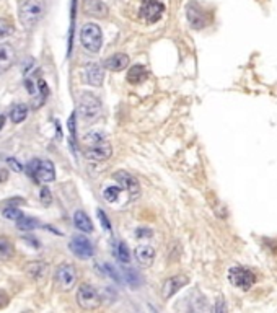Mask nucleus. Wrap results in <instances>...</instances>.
<instances>
[{
	"mask_svg": "<svg viewBox=\"0 0 277 313\" xmlns=\"http://www.w3.org/2000/svg\"><path fill=\"white\" fill-rule=\"evenodd\" d=\"M28 173L38 183H51L55 178V168L51 160L34 158L28 163Z\"/></svg>",
	"mask_w": 277,
	"mask_h": 313,
	"instance_id": "nucleus-3",
	"label": "nucleus"
},
{
	"mask_svg": "<svg viewBox=\"0 0 277 313\" xmlns=\"http://www.w3.org/2000/svg\"><path fill=\"white\" fill-rule=\"evenodd\" d=\"M77 303L80 305V308L83 310H96L101 305V297L100 292L96 290L92 284H80V287L77 289Z\"/></svg>",
	"mask_w": 277,
	"mask_h": 313,
	"instance_id": "nucleus-5",
	"label": "nucleus"
},
{
	"mask_svg": "<svg viewBox=\"0 0 277 313\" xmlns=\"http://www.w3.org/2000/svg\"><path fill=\"white\" fill-rule=\"evenodd\" d=\"M129 62H130V59L127 54L117 52L103 62V67L108 69V71H111V72H121V71H124V69H127Z\"/></svg>",
	"mask_w": 277,
	"mask_h": 313,
	"instance_id": "nucleus-17",
	"label": "nucleus"
},
{
	"mask_svg": "<svg viewBox=\"0 0 277 313\" xmlns=\"http://www.w3.org/2000/svg\"><path fill=\"white\" fill-rule=\"evenodd\" d=\"M165 13V5L158 0H145L141 5V18L145 23L154 25L158 20L163 17Z\"/></svg>",
	"mask_w": 277,
	"mask_h": 313,
	"instance_id": "nucleus-9",
	"label": "nucleus"
},
{
	"mask_svg": "<svg viewBox=\"0 0 277 313\" xmlns=\"http://www.w3.org/2000/svg\"><path fill=\"white\" fill-rule=\"evenodd\" d=\"M67 128H68V132H71V136L75 137V131H77V117H75V113H72L71 117H68Z\"/></svg>",
	"mask_w": 277,
	"mask_h": 313,
	"instance_id": "nucleus-32",
	"label": "nucleus"
},
{
	"mask_svg": "<svg viewBox=\"0 0 277 313\" xmlns=\"http://www.w3.org/2000/svg\"><path fill=\"white\" fill-rule=\"evenodd\" d=\"M7 303H9V295L5 290H0V308H5Z\"/></svg>",
	"mask_w": 277,
	"mask_h": 313,
	"instance_id": "nucleus-36",
	"label": "nucleus"
},
{
	"mask_svg": "<svg viewBox=\"0 0 277 313\" xmlns=\"http://www.w3.org/2000/svg\"><path fill=\"white\" fill-rule=\"evenodd\" d=\"M25 273L36 282H44L47 273H49V266L44 261H33L30 264H26Z\"/></svg>",
	"mask_w": 277,
	"mask_h": 313,
	"instance_id": "nucleus-16",
	"label": "nucleus"
},
{
	"mask_svg": "<svg viewBox=\"0 0 277 313\" xmlns=\"http://www.w3.org/2000/svg\"><path fill=\"white\" fill-rule=\"evenodd\" d=\"M80 41H82V46L85 47L88 52H92V54L100 52L101 44H103L101 28L96 23H85L82 26V31H80Z\"/></svg>",
	"mask_w": 277,
	"mask_h": 313,
	"instance_id": "nucleus-4",
	"label": "nucleus"
},
{
	"mask_svg": "<svg viewBox=\"0 0 277 313\" xmlns=\"http://www.w3.org/2000/svg\"><path fill=\"white\" fill-rule=\"evenodd\" d=\"M114 256H116L117 261L124 263V264H127L130 261V252H129L126 243L124 241H116L114 243Z\"/></svg>",
	"mask_w": 277,
	"mask_h": 313,
	"instance_id": "nucleus-24",
	"label": "nucleus"
},
{
	"mask_svg": "<svg viewBox=\"0 0 277 313\" xmlns=\"http://www.w3.org/2000/svg\"><path fill=\"white\" fill-rule=\"evenodd\" d=\"M149 77V72L142 64H135L130 67V71L127 72V82L132 83V85H138V83L145 82Z\"/></svg>",
	"mask_w": 277,
	"mask_h": 313,
	"instance_id": "nucleus-21",
	"label": "nucleus"
},
{
	"mask_svg": "<svg viewBox=\"0 0 277 313\" xmlns=\"http://www.w3.org/2000/svg\"><path fill=\"white\" fill-rule=\"evenodd\" d=\"M7 163H9V166H10V168H12V170H15L17 173H20V171L23 170V168H22V165H20V162H18V160L12 158V157H9V158H7Z\"/></svg>",
	"mask_w": 277,
	"mask_h": 313,
	"instance_id": "nucleus-35",
	"label": "nucleus"
},
{
	"mask_svg": "<svg viewBox=\"0 0 277 313\" xmlns=\"http://www.w3.org/2000/svg\"><path fill=\"white\" fill-rule=\"evenodd\" d=\"M124 279L132 287H138L142 284V277L135 269H124Z\"/></svg>",
	"mask_w": 277,
	"mask_h": 313,
	"instance_id": "nucleus-27",
	"label": "nucleus"
},
{
	"mask_svg": "<svg viewBox=\"0 0 277 313\" xmlns=\"http://www.w3.org/2000/svg\"><path fill=\"white\" fill-rule=\"evenodd\" d=\"M9 179V171L7 170H0V183H5Z\"/></svg>",
	"mask_w": 277,
	"mask_h": 313,
	"instance_id": "nucleus-38",
	"label": "nucleus"
},
{
	"mask_svg": "<svg viewBox=\"0 0 277 313\" xmlns=\"http://www.w3.org/2000/svg\"><path fill=\"white\" fill-rule=\"evenodd\" d=\"M188 276L184 274H178V276H173V277H168L163 286H162V297L165 298V300H168V298H171L173 295L176 294V292L179 289H183L186 284H188Z\"/></svg>",
	"mask_w": 277,
	"mask_h": 313,
	"instance_id": "nucleus-12",
	"label": "nucleus"
},
{
	"mask_svg": "<svg viewBox=\"0 0 277 313\" xmlns=\"http://www.w3.org/2000/svg\"><path fill=\"white\" fill-rule=\"evenodd\" d=\"M2 215H4L5 219L17 222V220L23 215V212H22V209H18L17 206H5V207L2 209Z\"/></svg>",
	"mask_w": 277,
	"mask_h": 313,
	"instance_id": "nucleus-28",
	"label": "nucleus"
},
{
	"mask_svg": "<svg viewBox=\"0 0 277 313\" xmlns=\"http://www.w3.org/2000/svg\"><path fill=\"white\" fill-rule=\"evenodd\" d=\"M135 235H137V238H150L152 235H154V232L150 230V228H137L135 230Z\"/></svg>",
	"mask_w": 277,
	"mask_h": 313,
	"instance_id": "nucleus-34",
	"label": "nucleus"
},
{
	"mask_svg": "<svg viewBox=\"0 0 277 313\" xmlns=\"http://www.w3.org/2000/svg\"><path fill=\"white\" fill-rule=\"evenodd\" d=\"M83 155L90 162H105L111 155H113V149L108 142L106 136L101 131H90L88 134L83 137Z\"/></svg>",
	"mask_w": 277,
	"mask_h": 313,
	"instance_id": "nucleus-1",
	"label": "nucleus"
},
{
	"mask_svg": "<svg viewBox=\"0 0 277 313\" xmlns=\"http://www.w3.org/2000/svg\"><path fill=\"white\" fill-rule=\"evenodd\" d=\"M96 215H98V219L101 222V227L105 228V230L111 232V224H109V219H108V215L101 211V209H98V212H96Z\"/></svg>",
	"mask_w": 277,
	"mask_h": 313,
	"instance_id": "nucleus-31",
	"label": "nucleus"
},
{
	"mask_svg": "<svg viewBox=\"0 0 277 313\" xmlns=\"http://www.w3.org/2000/svg\"><path fill=\"white\" fill-rule=\"evenodd\" d=\"M214 310H216V311H225V310H227L225 303H224V300H222V298H219V300H217L216 308H214Z\"/></svg>",
	"mask_w": 277,
	"mask_h": 313,
	"instance_id": "nucleus-37",
	"label": "nucleus"
},
{
	"mask_svg": "<svg viewBox=\"0 0 277 313\" xmlns=\"http://www.w3.org/2000/svg\"><path fill=\"white\" fill-rule=\"evenodd\" d=\"M228 281H230L235 287H238L241 290H249L253 287L256 277L249 269L235 266V268H232L230 271H228Z\"/></svg>",
	"mask_w": 277,
	"mask_h": 313,
	"instance_id": "nucleus-8",
	"label": "nucleus"
},
{
	"mask_svg": "<svg viewBox=\"0 0 277 313\" xmlns=\"http://www.w3.org/2000/svg\"><path fill=\"white\" fill-rule=\"evenodd\" d=\"M12 33H13V25L10 23V20L0 18V41L9 38Z\"/></svg>",
	"mask_w": 277,
	"mask_h": 313,
	"instance_id": "nucleus-29",
	"label": "nucleus"
},
{
	"mask_svg": "<svg viewBox=\"0 0 277 313\" xmlns=\"http://www.w3.org/2000/svg\"><path fill=\"white\" fill-rule=\"evenodd\" d=\"M71 252L82 260H88L95 255V248L90 240L83 235H77L71 240Z\"/></svg>",
	"mask_w": 277,
	"mask_h": 313,
	"instance_id": "nucleus-11",
	"label": "nucleus"
},
{
	"mask_svg": "<svg viewBox=\"0 0 277 313\" xmlns=\"http://www.w3.org/2000/svg\"><path fill=\"white\" fill-rule=\"evenodd\" d=\"M119 196H121V186H108L103 190V199L108 201L111 204L117 203Z\"/></svg>",
	"mask_w": 277,
	"mask_h": 313,
	"instance_id": "nucleus-26",
	"label": "nucleus"
},
{
	"mask_svg": "<svg viewBox=\"0 0 277 313\" xmlns=\"http://www.w3.org/2000/svg\"><path fill=\"white\" fill-rule=\"evenodd\" d=\"M26 116H28V106H26V104L18 103V104H15V106H12V109H10V119L15 124L23 122L26 119Z\"/></svg>",
	"mask_w": 277,
	"mask_h": 313,
	"instance_id": "nucleus-23",
	"label": "nucleus"
},
{
	"mask_svg": "<svg viewBox=\"0 0 277 313\" xmlns=\"http://www.w3.org/2000/svg\"><path fill=\"white\" fill-rule=\"evenodd\" d=\"M105 269L108 271V273H109V276L111 277H113V279L116 281V282H122L124 279H122V276L119 274V276H117V271L113 268V266H111V264H106V266H105Z\"/></svg>",
	"mask_w": 277,
	"mask_h": 313,
	"instance_id": "nucleus-33",
	"label": "nucleus"
},
{
	"mask_svg": "<svg viewBox=\"0 0 277 313\" xmlns=\"http://www.w3.org/2000/svg\"><path fill=\"white\" fill-rule=\"evenodd\" d=\"M4 124H5V116L0 114V128H4Z\"/></svg>",
	"mask_w": 277,
	"mask_h": 313,
	"instance_id": "nucleus-39",
	"label": "nucleus"
},
{
	"mask_svg": "<svg viewBox=\"0 0 277 313\" xmlns=\"http://www.w3.org/2000/svg\"><path fill=\"white\" fill-rule=\"evenodd\" d=\"M74 225L77 227V230H80L83 233L93 232V222L83 211H77L74 214Z\"/></svg>",
	"mask_w": 277,
	"mask_h": 313,
	"instance_id": "nucleus-20",
	"label": "nucleus"
},
{
	"mask_svg": "<svg viewBox=\"0 0 277 313\" xmlns=\"http://www.w3.org/2000/svg\"><path fill=\"white\" fill-rule=\"evenodd\" d=\"M85 80L92 87H101L103 80H105V67L100 66L98 62L88 64L85 67Z\"/></svg>",
	"mask_w": 277,
	"mask_h": 313,
	"instance_id": "nucleus-14",
	"label": "nucleus"
},
{
	"mask_svg": "<svg viewBox=\"0 0 277 313\" xmlns=\"http://www.w3.org/2000/svg\"><path fill=\"white\" fill-rule=\"evenodd\" d=\"M134 255H135L137 263L141 264V266H144V268L152 266V263H154V260H155V249L152 248V246H149V245L137 246Z\"/></svg>",
	"mask_w": 277,
	"mask_h": 313,
	"instance_id": "nucleus-19",
	"label": "nucleus"
},
{
	"mask_svg": "<svg viewBox=\"0 0 277 313\" xmlns=\"http://www.w3.org/2000/svg\"><path fill=\"white\" fill-rule=\"evenodd\" d=\"M13 62H15V49L10 44L2 43L0 44V74L9 71Z\"/></svg>",
	"mask_w": 277,
	"mask_h": 313,
	"instance_id": "nucleus-18",
	"label": "nucleus"
},
{
	"mask_svg": "<svg viewBox=\"0 0 277 313\" xmlns=\"http://www.w3.org/2000/svg\"><path fill=\"white\" fill-rule=\"evenodd\" d=\"M13 256H15L13 243L5 236H0V261H10Z\"/></svg>",
	"mask_w": 277,
	"mask_h": 313,
	"instance_id": "nucleus-22",
	"label": "nucleus"
},
{
	"mask_svg": "<svg viewBox=\"0 0 277 313\" xmlns=\"http://www.w3.org/2000/svg\"><path fill=\"white\" fill-rule=\"evenodd\" d=\"M79 113L85 121H95L101 114V101L92 93H83L79 98Z\"/></svg>",
	"mask_w": 277,
	"mask_h": 313,
	"instance_id": "nucleus-6",
	"label": "nucleus"
},
{
	"mask_svg": "<svg viewBox=\"0 0 277 313\" xmlns=\"http://www.w3.org/2000/svg\"><path fill=\"white\" fill-rule=\"evenodd\" d=\"M82 12L87 17L93 18H106L108 17V5L103 0H83L82 4Z\"/></svg>",
	"mask_w": 277,
	"mask_h": 313,
	"instance_id": "nucleus-13",
	"label": "nucleus"
},
{
	"mask_svg": "<svg viewBox=\"0 0 277 313\" xmlns=\"http://www.w3.org/2000/svg\"><path fill=\"white\" fill-rule=\"evenodd\" d=\"M39 225L41 224H39L38 219L26 217V215H22V217L17 220V227L20 228V230H23V232H31V230H34V228H38Z\"/></svg>",
	"mask_w": 277,
	"mask_h": 313,
	"instance_id": "nucleus-25",
	"label": "nucleus"
},
{
	"mask_svg": "<svg viewBox=\"0 0 277 313\" xmlns=\"http://www.w3.org/2000/svg\"><path fill=\"white\" fill-rule=\"evenodd\" d=\"M54 282L59 290H71L77 282V269L72 264H60L54 273Z\"/></svg>",
	"mask_w": 277,
	"mask_h": 313,
	"instance_id": "nucleus-7",
	"label": "nucleus"
},
{
	"mask_svg": "<svg viewBox=\"0 0 277 313\" xmlns=\"http://www.w3.org/2000/svg\"><path fill=\"white\" fill-rule=\"evenodd\" d=\"M44 12H46L44 0H23L18 9L20 23L26 30H31V28H34L41 22Z\"/></svg>",
	"mask_w": 277,
	"mask_h": 313,
	"instance_id": "nucleus-2",
	"label": "nucleus"
},
{
	"mask_svg": "<svg viewBox=\"0 0 277 313\" xmlns=\"http://www.w3.org/2000/svg\"><path fill=\"white\" fill-rule=\"evenodd\" d=\"M39 201L43 203L44 206H49L52 203V194H51V190L49 187H41V191H39Z\"/></svg>",
	"mask_w": 277,
	"mask_h": 313,
	"instance_id": "nucleus-30",
	"label": "nucleus"
},
{
	"mask_svg": "<svg viewBox=\"0 0 277 313\" xmlns=\"http://www.w3.org/2000/svg\"><path fill=\"white\" fill-rule=\"evenodd\" d=\"M186 17H188V22L194 30H202L207 23L204 12L200 10L196 4H189L186 7Z\"/></svg>",
	"mask_w": 277,
	"mask_h": 313,
	"instance_id": "nucleus-15",
	"label": "nucleus"
},
{
	"mask_svg": "<svg viewBox=\"0 0 277 313\" xmlns=\"http://www.w3.org/2000/svg\"><path fill=\"white\" fill-rule=\"evenodd\" d=\"M113 179L121 186V190L127 191L130 194V198H137L138 193H141V186H138L137 178L132 176L127 171H122V170L116 171L113 175Z\"/></svg>",
	"mask_w": 277,
	"mask_h": 313,
	"instance_id": "nucleus-10",
	"label": "nucleus"
}]
</instances>
